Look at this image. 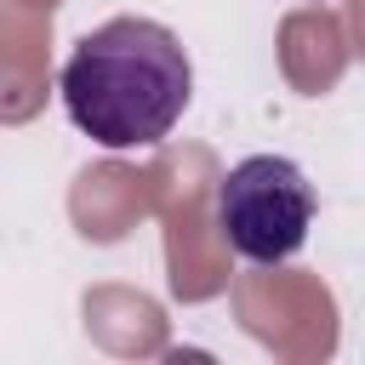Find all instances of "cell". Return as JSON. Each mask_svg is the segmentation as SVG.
I'll use <instances>...</instances> for the list:
<instances>
[{"mask_svg":"<svg viewBox=\"0 0 365 365\" xmlns=\"http://www.w3.org/2000/svg\"><path fill=\"white\" fill-rule=\"evenodd\" d=\"M314 205H319L314 182L285 154H245L217 182V228H222L228 251L257 268L291 262L308 245Z\"/></svg>","mask_w":365,"mask_h":365,"instance_id":"obj_2","label":"cell"},{"mask_svg":"<svg viewBox=\"0 0 365 365\" xmlns=\"http://www.w3.org/2000/svg\"><path fill=\"white\" fill-rule=\"evenodd\" d=\"M57 97L74 131L103 148H154L194 97L182 40L154 17H108L74 40L57 68Z\"/></svg>","mask_w":365,"mask_h":365,"instance_id":"obj_1","label":"cell"}]
</instances>
